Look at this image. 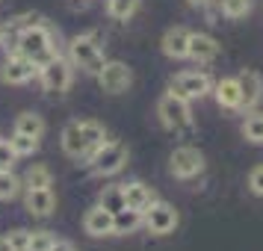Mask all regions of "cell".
Masks as SVG:
<instances>
[{"label":"cell","mask_w":263,"mask_h":251,"mask_svg":"<svg viewBox=\"0 0 263 251\" xmlns=\"http://www.w3.org/2000/svg\"><path fill=\"white\" fill-rule=\"evenodd\" d=\"M151 201H154V192L148 189L142 180H133V183L124 186V204H127L130 210H139V213H142Z\"/></svg>","instance_id":"cell-17"},{"label":"cell","mask_w":263,"mask_h":251,"mask_svg":"<svg viewBox=\"0 0 263 251\" xmlns=\"http://www.w3.org/2000/svg\"><path fill=\"white\" fill-rule=\"evenodd\" d=\"M136 9H139V0H107V12L116 21H127Z\"/></svg>","instance_id":"cell-25"},{"label":"cell","mask_w":263,"mask_h":251,"mask_svg":"<svg viewBox=\"0 0 263 251\" xmlns=\"http://www.w3.org/2000/svg\"><path fill=\"white\" fill-rule=\"evenodd\" d=\"M157 112H160V121L166 124L168 130H186V127L192 124L190 101H186V98H180V95H175V92H168V95L160 98Z\"/></svg>","instance_id":"cell-4"},{"label":"cell","mask_w":263,"mask_h":251,"mask_svg":"<svg viewBox=\"0 0 263 251\" xmlns=\"http://www.w3.org/2000/svg\"><path fill=\"white\" fill-rule=\"evenodd\" d=\"M18 189H21V180L15 178L12 171H0V201H9V198H15V195H18Z\"/></svg>","instance_id":"cell-27"},{"label":"cell","mask_w":263,"mask_h":251,"mask_svg":"<svg viewBox=\"0 0 263 251\" xmlns=\"http://www.w3.org/2000/svg\"><path fill=\"white\" fill-rule=\"evenodd\" d=\"M9 145H12V151L18 157H27V154H33V151H39V139L36 136H24V133H15L12 139H9Z\"/></svg>","instance_id":"cell-26"},{"label":"cell","mask_w":263,"mask_h":251,"mask_svg":"<svg viewBox=\"0 0 263 251\" xmlns=\"http://www.w3.org/2000/svg\"><path fill=\"white\" fill-rule=\"evenodd\" d=\"M112 219H116V234H133L136 227L142 225V213L139 210H130V207L119 210Z\"/></svg>","instance_id":"cell-20"},{"label":"cell","mask_w":263,"mask_h":251,"mask_svg":"<svg viewBox=\"0 0 263 251\" xmlns=\"http://www.w3.org/2000/svg\"><path fill=\"white\" fill-rule=\"evenodd\" d=\"M242 136L254 145H263V112H251L249 119L242 121Z\"/></svg>","instance_id":"cell-24"},{"label":"cell","mask_w":263,"mask_h":251,"mask_svg":"<svg viewBox=\"0 0 263 251\" xmlns=\"http://www.w3.org/2000/svg\"><path fill=\"white\" fill-rule=\"evenodd\" d=\"M68 56H71V65L77 68H83L86 74H98L104 68V50L98 45L95 36H77L71 38V45H68Z\"/></svg>","instance_id":"cell-3"},{"label":"cell","mask_w":263,"mask_h":251,"mask_svg":"<svg viewBox=\"0 0 263 251\" xmlns=\"http://www.w3.org/2000/svg\"><path fill=\"white\" fill-rule=\"evenodd\" d=\"M15 48H18V53H24L27 60H33L36 68L48 65V62L57 56V45H53L50 30L45 24H39V21H33V24H27L24 30H21Z\"/></svg>","instance_id":"cell-1"},{"label":"cell","mask_w":263,"mask_h":251,"mask_svg":"<svg viewBox=\"0 0 263 251\" xmlns=\"http://www.w3.org/2000/svg\"><path fill=\"white\" fill-rule=\"evenodd\" d=\"M192 6H207V3H210V0H190Z\"/></svg>","instance_id":"cell-36"},{"label":"cell","mask_w":263,"mask_h":251,"mask_svg":"<svg viewBox=\"0 0 263 251\" xmlns=\"http://www.w3.org/2000/svg\"><path fill=\"white\" fill-rule=\"evenodd\" d=\"M0 251H15L12 242H9V237H0Z\"/></svg>","instance_id":"cell-34"},{"label":"cell","mask_w":263,"mask_h":251,"mask_svg":"<svg viewBox=\"0 0 263 251\" xmlns=\"http://www.w3.org/2000/svg\"><path fill=\"white\" fill-rule=\"evenodd\" d=\"M27 210L36 219H48L57 210V198L50 189H27Z\"/></svg>","instance_id":"cell-16"},{"label":"cell","mask_w":263,"mask_h":251,"mask_svg":"<svg viewBox=\"0 0 263 251\" xmlns=\"http://www.w3.org/2000/svg\"><path fill=\"white\" fill-rule=\"evenodd\" d=\"M101 207L109 210V213L116 216L119 210H124L127 204H124V186H107V189L101 192Z\"/></svg>","instance_id":"cell-21"},{"label":"cell","mask_w":263,"mask_h":251,"mask_svg":"<svg viewBox=\"0 0 263 251\" xmlns=\"http://www.w3.org/2000/svg\"><path fill=\"white\" fill-rule=\"evenodd\" d=\"M216 101L225 109H239V83L237 77H225L216 83Z\"/></svg>","instance_id":"cell-18"},{"label":"cell","mask_w":263,"mask_h":251,"mask_svg":"<svg viewBox=\"0 0 263 251\" xmlns=\"http://www.w3.org/2000/svg\"><path fill=\"white\" fill-rule=\"evenodd\" d=\"M190 60L195 62H213L219 56V42L207 33H190Z\"/></svg>","instance_id":"cell-13"},{"label":"cell","mask_w":263,"mask_h":251,"mask_svg":"<svg viewBox=\"0 0 263 251\" xmlns=\"http://www.w3.org/2000/svg\"><path fill=\"white\" fill-rule=\"evenodd\" d=\"M80 130H83V139H86V148H89V154L95 151L98 145L107 142V133H104V127H101L98 121H80Z\"/></svg>","instance_id":"cell-23"},{"label":"cell","mask_w":263,"mask_h":251,"mask_svg":"<svg viewBox=\"0 0 263 251\" xmlns=\"http://www.w3.org/2000/svg\"><path fill=\"white\" fill-rule=\"evenodd\" d=\"M53 242H57V239L50 237L48 230H33V234H30V248L27 251H50Z\"/></svg>","instance_id":"cell-29"},{"label":"cell","mask_w":263,"mask_h":251,"mask_svg":"<svg viewBox=\"0 0 263 251\" xmlns=\"http://www.w3.org/2000/svg\"><path fill=\"white\" fill-rule=\"evenodd\" d=\"M0 36H3V30H0Z\"/></svg>","instance_id":"cell-37"},{"label":"cell","mask_w":263,"mask_h":251,"mask_svg":"<svg viewBox=\"0 0 263 251\" xmlns=\"http://www.w3.org/2000/svg\"><path fill=\"white\" fill-rule=\"evenodd\" d=\"M210 89H213V83H210V77L204 71H180V74L172 77V86H168V92L186 98V101H198V98H204Z\"/></svg>","instance_id":"cell-6"},{"label":"cell","mask_w":263,"mask_h":251,"mask_svg":"<svg viewBox=\"0 0 263 251\" xmlns=\"http://www.w3.org/2000/svg\"><path fill=\"white\" fill-rule=\"evenodd\" d=\"M9 242H12L15 251H27L30 248V230H24V227L12 230V234H9Z\"/></svg>","instance_id":"cell-31"},{"label":"cell","mask_w":263,"mask_h":251,"mask_svg":"<svg viewBox=\"0 0 263 251\" xmlns=\"http://www.w3.org/2000/svg\"><path fill=\"white\" fill-rule=\"evenodd\" d=\"M168 163H172V175L180 178V180H190V178H195V175L204 171V154L198 148H192V145L175 148Z\"/></svg>","instance_id":"cell-8"},{"label":"cell","mask_w":263,"mask_h":251,"mask_svg":"<svg viewBox=\"0 0 263 251\" xmlns=\"http://www.w3.org/2000/svg\"><path fill=\"white\" fill-rule=\"evenodd\" d=\"M39 77H42V86L48 89V92H65L68 86H71V62H65L57 53L53 60L48 62V65H42L39 68Z\"/></svg>","instance_id":"cell-9"},{"label":"cell","mask_w":263,"mask_h":251,"mask_svg":"<svg viewBox=\"0 0 263 251\" xmlns=\"http://www.w3.org/2000/svg\"><path fill=\"white\" fill-rule=\"evenodd\" d=\"M163 53L172 56V60H186V53H190V30H183V27L166 30V36H163Z\"/></svg>","instance_id":"cell-14"},{"label":"cell","mask_w":263,"mask_h":251,"mask_svg":"<svg viewBox=\"0 0 263 251\" xmlns=\"http://www.w3.org/2000/svg\"><path fill=\"white\" fill-rule=\"evenodd\" d=\"M95 77H98V83H101V89L109 92V95H121V92H127L130 83H133V71L119 60L104 62V68H101Z\"/></svg>","instance_id":"cell-7"},{"label":"cell","mask_w":263,"mask_h":251,"mask_svg":"<svg viewBox=\"0 0 263 251\" xmlns=\"http://www.w3.org/2000/svg\"><path fill=\"white\" fill-rule=\"evenodd\" d=\"M27 189H50V168L48 166H30L24 175Z\"/></svg>","instance_id":"cell-22"},{"label":"cell","mask_w":263,"mask_h":251,"mask_svg":"<svg viewBox=\"0 0 263 251\" xmlns=\"http://www.w3.org/2000/svg\"><path fill=\"white\" fill-rule=\"evenodd\" d=\"M15 133H24V136H36V139H42V133H45V121H42V115H36V112H21V115L15 119Z\"/></svg>","instance_id":"cell-19"},{"label":"cell","mask_w":263,"mask_h":251,"mask_svg":"<svg viewBox=\"0 0 263 251\" xmlns=\"http://www.w3.org/2000/svg\"><path fill=\"white\" fill-rule=\"evenodd\" d=\"M3 80L6 83H12V86H18V83H27L33 74H39V68L33 65V60H27L24 53H15V56H9V60L3 62Z\"/></svg>","instance_id":"cell-11"},{"label":"cell","mask_w":263,"mask_h":251,"mask_svg":"<svg viewBox=\"0 0 263 251\" xmlns=\"http://www.w3.org/2000/svg\"><path fill=\"white\" fill-rule=\"evenodd\" d=\"M127 145L124 142H104L98 145L95 151L89 154V163H92V171L95 175H104V178H109V175H119L121 168L127 166Z\"/></svg>","instance_id":"cell-2"},{"label":"cell","mask_w":263,"mask_h":251,"mask_svg":"<svg viewBox=\"0 0 263 251\" xmlns=\"http://www.w3.org/2000/svg\"><path fill=\"white\" fill-rule=\"evenodd\" d=\"M71 6H74V9H86V6H89V0H71Z\"/></svg>","instance_id":"cell-35"},{"label":"cell","mask_w":263,"mask_h":251,"mask_svg":"<svg viewBox=\"0 0 263 251\" xmlns=\"http://www.w3.org/2000/svg\"><path fill=\"white\" fill-rule=\"evenodd\" d=\"M142 225L151 230V234H172L175 227H178V210L166 201H151L148 207L142 210Z\"/></svg>","instance_id":"cell-5"},{"label":"cell","mask_w":263,"mask_h":251,"mask_svg":"<svg viewBox=\"0 0 263 251\" xmlns=\"http://www.w3.org/2000/svg\"><path fill=\"white\" fill-rule=\"evenodd\" d=\"M62 151L74 160L80 157H89V148H86V139H83V130H80V121H68L62 127Z\"/></svg>","instance_id":"cell-15"},{"label":"cell","mask_w":263,"mask_h":251,"mask_svg":"<svg viewBox=\"0 0 263 251\" xmlns=\"http://www.w3.org/2000/svg\"><path fill=\"white\" fill-rule=\"evenodd\" d=\"M249 186L254 195H263V166H254L249 175Z\"/></svg>","instance_id":"cell-32"},{"label":"cell","mask_w":263,"mask_h":251,"mask_svg":"<svg viewBox=\"0 0 263 251\" xmlns=\"http://www.w3.org/2000/svg\"><path fill=\"white\" fill-rule=\"evenodd\" d=\"M15 160H18V154L12 151V145L0 139V171H12Z\"/></svg>","instance_id":"cell-30"},{"label":"cell","mask_w":263,"mask_h":251,"mask_svg":"<svg viewBox=\"0 0 263 251\" xmlns=\"http://www.w3.org/2000/svg\"><path fill=\"white\" fill-rule=\"evenodd\" d=\"M83 227H86V234H92V237H109V234H116V219H112L109 210H104L98 204V207H92L83 216Z\"/></svg>","instance_id":"cell-12"},{"label":"cell","mask_w":263,"mask_h":251,"mask_svg":"<svg viewBox=\"0 0 263 251\" xmlns=\"http://www.w3.org/2000/svg\"><path fill=\"white\" fill-rule=\"evenodd\" d=\"M237 83H239V109H254L257 104H260V98H263L260 74L246 68V71L237 77Z\"/></svg>","instance_id":"cell-10"},{"label":"cell","mask_w":263,"mask_h":251,"mask_svg":"<svg viewBox=\"0 0 263 251\" xmlns=\"http://www.w3.org/2000/svg\"><path fill=\"white\" fill-rule=\"evenodd\" d=\"M251 12V0H222V15L225 18H246Z\"/></svg>","instance_id":"cell-28"},{"label":"cell","mask_w":263,"mask_h":251,"mask_svg":"<svg viewBox=\"0 0 263 251\" xmlns=\"http://www.w3.org/2000/svg\"><path fill=\"white\" fill-rule=\"evenodd\" d=\"M50 251H77V248H74L71 242H65V239H57V242L50 245Z\"/></svg>","instance_id":"cell-33"}]
</instances>
